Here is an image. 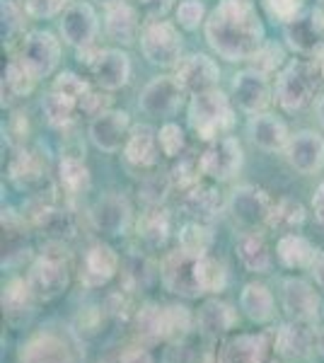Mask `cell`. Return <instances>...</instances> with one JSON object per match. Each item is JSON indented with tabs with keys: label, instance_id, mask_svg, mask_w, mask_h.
<instances>
[{
	"label": "cell",
	"instance_id": "obj_52",
	"mask_svg": "<svg viewBox=\"0 0 324 363\" xmlns=\"http://www.w3.org/2000/svg\"><path fill=\"white\" fill-rule=\"evenodd\" d=\"M107 109H109V97L102 92V87H99V90H90L80 99V114L92 116V119L99 114H104Z\"/></svg>",
	"mask_w": 324,
	"mask_h": 363
},
{
	"label": "cell",
	"instance_id": "obj_35",
	"mask_svg": "<svg viewBox=\"0 0 324 363\" xmlns=\"http://www.w3.org/2000/svg\"><path fill=\"white\" fill-rule=\"evenodd\" d=\"M240 306L252 322H269L274 318V296L264 284H247L240 296Z\"/></svg>",
	"mask_w": 324,
	"mask_h": 363
},
{
	"label": "cell",
	"instance_id": "obj_51",
	"mask_svg": "<svg viewBox=\"0 0 324 363\" xmlns=\"http://www.w3.org/2000/svg\"><path fill=\"white\" fill-rule=\"evenodd\" d=\"M22 29V10L13 0H3V37L13 42L15 34Z\"/></svg>",
	"mask_w": 324,
	"mask_h": 363
},
{
	"label": "cell",
	"instance_id": "obj_58",
	"mask_svg": "<svg viewBox=\"0 0 324 363\" xmlns=\"http://www.w3.org/2000/svg\"><path fill=\"white\" fill-rule=\"evenodd\" d=\"M317 347H320V354L324 356V327L317 332Z\"/></svg>",
	"mask_w": 324,
	"mask_h": 363
},
{
	"label": "cell",
	"instance_id": "obj_54",
	"mask_svg": "<svg viewBox=\"0 0 324 363\" xmlns=\"http://www.w3.org/2000/svg\"><path fill=\"white\" fill-rule=\"evenodd\" d=\"M119 363H155V361H152V356L143 347H128L121 351Z\"/></svg>",
	"mask_w": 324,
	"mask_h": 363
},
{
	"label": "cell",
	"instance_id": "obj_47",
	"mask_svg": "<svg viewBox=\"0 0 324 363\" xmlns=\"http://www.w3.org/2000/svg\"><path fill=\"white\" fill-rule=\"evenodd\" d=\"M51 90H56V92H63V95H68V97H73L75 102L80 104V99L87 95V92L92 90L90 83H87L85 78H80V75H75V73H61L58 78L54 80V87Z\"/></svg>",
	"mask_w": 324,
	"mask_h": 363
},
{
	"label": "cell",
	"instance_id": "obj_57",
	"mask_svg": "<svg viewBox=\"0 0 324 363\" xmlns=\"http://www.w3.org/2000/svg\"><path fill=\"white\" fill-rule=\"evenodd\" d=\"M317 116H320V124L324 128V95L320 97V102H317Z\"/></svg>",
	"mask_w": 324,
	"mask_h": 363
},
{
	"label": "cell",
	"instance_id": "obj_40",
	"mask_svg": "<svg viewBox=\"0 0 324 363\" xmlns=\"http://www.w3.org/2000/svg\"><path fill=\"white\" fill-rule=\"evenodd\" d=\"M211 245H213V233H211V228H206V223L191 220V223L181 225L179 247L184 252H189L191 257H206Z\"/></svg>",
	"mask_w": 324,
	"mask_h": 363
},
{
	"label": "cell",
	"instance_id": "obj_16",
	"mask_svg": "<svg viewBox=\"0 0 324 363\" xmlns=\"http://www.w3.org/2000/svg\"><path fill=\"white\" fill-rule=\"evenodd\" d=\"M131 119H128L126 112H119V109H107L104 114L95 116L90 121V140L95 143V148L104 150V153H116L126 145V138L131 133Z\"/></svg>",
	"mask_w": 324,
	"mask_h": 363
},
{
	"label": "cell",
	"instance_id": "obj_11",
	"mask_svg": "<svg viewBox=\"0 0 324 363\" xmlns=\"http://www.w3.org/2000/svg\"><path fill=\"white\" fill-rule=\"evenodd\" d=\"M196 259L199 257H191L189 252H184L181 247L169 252L160 264V277L164 289L186 298L201 296V289H199V281H196Z\"/></svg>",
	"mask_w": 324,
	"mask_h": 363
},
{
	"label": "cell",
	"instance_id": "obj_31",
	"mask_svg": "<svg viewBox=\"0 0 324 363\" xmlns=\"http://www.w3.org/2000/svg\"><path fill=\"white\" fill-rule=\"evenodd\" d=\"M78 112H80V104L75 102L73 97L63 95V92H56V90H51L49 95L44 97V102H41V114H44L46 124L54 128H68L78 119Z\"/></svg>",
	"mask_w": 324,
	"mask_h": 363
},
{
	"label": "cell",
	"instance_id": "obj_59",
	"mask_svg": "<svg viewBox=\"0 0 324 363\" xmlns=\"http://www.w3.org/2000/svg\"><path fill=\"white\" fill-rule=\"evenodd\" d=\"M99 5H104V8H107V5H111V3H116V0H97Z\"/></svg>",
	"mask_w": 324,
	"mask_h": 363
},
{
	"label": "cell",
	"instance_id": "obj_44",
	"mask_svg": "<svg viewBox=\"0 0 324 363\" xmlns=\"http://www.w3.org/2000/svg\"><path fill=\"white\" fill-rule=\"evenodd\" d=\"M169 189H172L169 174H150V177H145L143 184H140V199H143L148 206H160Z\"/></svg>",
	"mask_w": 324,
	"mask_h": 363
},
{
	"label": "cell",
	"instance_id": "obj_9",
	"mask_svg": "<svg viewBox=\"0 0 324 363\" xmlns=\"http://www.w3.org/2000/svg\"><path fill=\"white\" fill-rule=\"evenodd\" d=\"M271 208H274V199L259 186H240L230 199V213L235 223H240L245 230H257L259 225H267Z\"/></svg>",
	"mask_w": 324,
	"mask_h": 363
},
{
	"label": "cell",
	"instance_id": "obj_26",
	"mask_svg": "<svg viewBox=\"0 0 324 363\" xmlns=\"http://www.w3.org/2000/svg\"><path fill=\"white\" fill-rule=\"evenodd\" d=\"M308 325L310 322H303V320H296V322H288V325H284L279 332H276L274 349L288 361L305 359V356L310 354L312 344L317 342V335H312V330Z\"/></svg>",
	"mask_w": 324,
	"mask_h": 363
},
{
	"label": "cell",
	"instance_id": "obj_14",
	"mask_svg": "<svg viewBox=\"0 0 324 363\" xmlns=\"http://www.w3.org/2000/svg\"><path fill=\"white\" fill-rule=\"evenodd\" d=\"M174 78L179 80V85L184 87V92L189 95H201V92L216 90L220 83V70L213 58L206 54H191L181 58L174 66Z\"/></svg>",
	"mask_w": 324,
	"mask_h": 363
},
{
	"label": "cell",
	"instance_id": "obj_27",
	"mask_svg": "<svg viewBox=\"0 0 324 363\" xmlns=\"http://www.w3.org/2000/svg\"><path fill=\"white\" fill-rule=\"evenodd\" d=\"M220 206H223L220 191L208 184H196L181 199V211L189 218L199 220V223H211L220 213Z\"/></svg>",
	"mask_w": 324,
	"mask_h": 363
},
{
	"label": "cell",
	"instance_id": "obj_30",
	"mask_svg": "<svg viewBox=\"0 0 324 363\" xmlns=\"http://www.w3.org/2000/svg\"><path fill=\"white\" fill-rule=\"evenodd\" d=\"M276 252H279L281 264L288 269H303V267H312L317 257L315 245L310 242L308 238L298 235V233H286L284 238L276 245Z\"/></svg>",
	"mask_w": 324,
	"mask_h": 363
},
{
	"label": "cell",
	"instance_id": "obj_1",
	"mask_svg": "<svg viewBox=\"0 0 324 363\" xmlns=\"http://www.w3.org/2000/svg\"><path fill=\"white\" fill-rule=\"evenodd\" d=\"M206 39L225 61H250L264 44V22L252 0H220L206 20Z\"/></svg>",
	"mask_w": 324,
	"mask_h": 363
},
{
	"label": "cell",
	"instance_id": "obj_28",
	"mask_svg": "<svg viewBox=\"0 0 324 363\" xmlns=\"http://www.w3.org/2000/svg\"><path fill=\"white\" fill-rule=\"evenodd\" d=\"M235 252H238L240 262H242L247 272L264 274L271 269V250L259 230L240 233L238 242H235Z\"/></svg>",
	"mask_w": 324,
	"mask_h": 363
},
{
	"label": "cell",
	"instance_id": "obj_29",
	"mask_svg": "<svg viewBox=\"0 0 324 363\" xmlns=\"http://www.w3.org/2000/svg\"><path fill=\"white\" fill-rule=\"evenodd\" d=\"M196 322H199V330H201L206 337L218 339L233 330L238 318H235V310L230 308L228 303L213 298V301H206L201 306V310H199V315H196Z\"/></svg>",
	"mask_w": 324,
	"mask_h": 363
},
{
	"label": "cell",
	"instance_id": "obj_33",
	"mask_svg": "<svg viewBox=\"0 0 324 363\" xmlns=\"http://www.w3.org/2000/svg\"><path fill=\"white\" fill-rule=\"evenodd\" d=\"M8 172H10V179L17 182L20 186H32V184H37V182L44 179L46 165L39 157V153L27 150V148H20L13 155V160H10Z\"/></svg>",
	"mask_w": 324,
	"mask_h": 363
},
{
	"label": "cell",
	"instance_id": "obj_5",
	"mask_svg": "<svg viewBox=\"0 0 324 363\" xmlns=\"http://www.w3.org/2000/svg\"><path fill=\"white\" fill-rule=\"evenodd\" d=\"M140 51L152 66H177L181 61V34L172 22L150 20L140 32Z\"/></svg>",
	"mask_w": 324,
	"mask_h": 363
},
{
	"label": "cell",
	"instance_id": "obj_38",
	"mask_svg": "<svg viewBox=\"0 0 324 363\" xmlns=\"http://www.w3.org/2000/svg\"><path fill=\"white\" fill-rule=\"evenodd\" d=\"M196 281L201 294H220L228 284V272L216 257H199L196 259Z\"/></svg>",
	"mask_w": 324,
	"mask_h": 363
},
{
	"label": "cell",
	"instance_id": "obj_46",
	"mask_svg": "<svg viewBox=\"0 0 324 363\" xmlns=\"http://www.w3.org/2000/svg\"><path fill=\"white\" fill-rule=\"evenodd\" d=\"M250 61H255V68L259 70V73L271 75V73H276V70L284 66L286 54H284V49H281L279 44H264L262 49H259L257 54L250 58Z\"/></svg>",
	"mask_w": 324,
	"mask_h": 363
},
{
	"label": "cell",
	"instance_id": "obj_48",
	"mask_svg": "<svg viewBox=\"0 0 324 363\" xmlns=\"http://www.w3.org/2000/svg\"><path fill=\"white\" fill-rule=\"evenodd\" d=\"M203 17H206V8L201 0H181L177 5V22H179V27L189 29V32L201 25Z\"/></svg>",
	"mask_w": 324,
	"mask_h": 363
},
{
	"label": "cell",
	"instance_id": "obj_25",
	"mask_svg": "<svg viewBox=\"0 0 324 363\" xmlns=\"http://www.w3.org/2000/svg\"><path fill=\"white\" fill-rule=\"evenodd\" d=\"M284 306L288 315L303 322H312L320 318V296L315 289L303 279H286L284 281Z\"/></svg>",
	"mask_w": 324,
	"mask_h": 363
},
{
	"label": "cell",
	"instance_id": "obj_19",
	"mask_svg": "<svg viewBox=\"0 0 324 363\" xmlns=\"http://www.w3.org/2000/svg\"><path fill=\"white\" fill-rule=\"evenodd\" d=\"M119 272V255L107 242H95L82 257L80 269V284L85 289H99V286L109 284Z\"/></svg>",
	"mask_w": 324,
	"mask_h": 363
},
{
	"label": "cell",
	"instance_id": "obj_17",
	"mask_svg": "<svg viewBox=\"0 0 324 363\" xmlns=\"http://www.w3.org/2000/svg\"><path fill=\"white\" fill-rule=\"evenodd\" d=\"M90 220L95 230L104 235H123L131 225V203L123 194H104L95 201L90 211Z\"/></svg>",
	"mask_w": 324,
	"mask_h": 363
},
{
	"label": "cell",
	"instance_id": "obj_10",
	"mask_svg": "<svg viewBox=\"0 0 324 363\" xmlns=\"http://www.w3.org/2000/svg\"><path fill=\"white\" fill-rule=\"evenodd\" d=\"M97 32H99V20L90 3H73L63 10L61 37L68 46H73L78 51L90 49V46H95Z\"/></svg>",
	"mask_w": 324,
	"mask_h": 363
},
{
	"label": "cell",
	"instance_id": "obj_8",
	"mask_svg": "<svg viewBox=\"0 0 324 363\" xmlns=\"http://www.w3.org/2000/svg\"><path fill=\"white\" fill-rule=\"evenodd\" d=\"M184 87L174 75H157L140 90L138 107L148 116H172L184 102Z\"/></svg>",
	"mask_w": 324,
	"mask_h": 363
},
{
	"label": "cell",
	"instance_id": "obj_13",
	"mask_svg": "<svg viewBox=\"0 0 324 363\" xmlns=\"http://www.w3.org/2000/svg\"><path fill=\"white\" fill-rule=\"evenodd\" d=\"M20 363H80L78 351L63 335L39 332L20 351Z\"/></svg>",
	"mask_w": 324,
	"mask_h": 363
},
{
	"label": "cell",
	"instance_id": "obj_15",
	"mask_svg": "<svg viewBox=\"0 0 324 363\" xmlns=\"http://www.w3.org/2000/svg\"><path fill=\"white\" fill-rule=\"evenodd\" d=\"M286 39L293 51L300 56H320L324 51V15L322 10H312L308 15H298L286 25Z\"/></svg>",
	"mask_w": 324,
	"mask_h": 363
},
{
	"label": "cell",
	"instance_id": "obj_49",
	"mask_svg": "<svg viewBox=\"0 0 324 363\" xmlns=\"http://www.w3.org/2000/svg\"><path fill=\"white\" fill-rule=\"evenodd\" d=\"M264 5H267L269 15L274 17V20L288 25V22L296 20V17L300 15L305 0H264Z\"/></svg>",
	"mask_w": 324,
	"mask_h": 363
},
{
	"label": "cell",
	"instance_id": "obj_22",
	"mask_svg": "<svg viewBox=\"0 0 324 363\" xmlns=\"http://www.w3.org/2000/svg\"><path fill=\"white\" fill-rule=\"evenodd\" d=\"M271 344L264 335H238L218 351V363H267Z\"/></svg>",
	"mask_w": 324,
	"mask_h": 363
},
{
	"label": "cell",
	"instance_id": "obj_34",
	"mask_svg": "<svg viewBox=\"0 0 324 363\" xmlns=\"http://www.w3.org/2000/svg\"><path fill=\"white\" fill-rule=\"evenodd\" d=\"M135 230H138V238L143 240L150 250H160L162 245L167 242V238H169V216H167V211L152 206L148 213H143L138 218Z\"/></svg>",
	"mask_w": 324,
	"mask_h": 363
},
{
	"label": "cell",
	"instance_id": "obj_21",
	"mask_svg": "<svg viewBox=\"0 0 324 363\" xmlns=\"http://www.w3.org/2000/svg\"><path fill=\"white\" fill-rule=\"evenodd\" d=\"M247 133H250L252 143H255L257 148L267 150V153L286 150L288 140H291L284 119H279L276 114H269V112L250 116V121H247Z\"/></svg>",
	"mask_w": 324,
	"mask_h": 363
},
{
	"label": "cell",
	"instance_id": "obj_50",
	"mask_svg": "<svg viewBox=\"0 0 324 363\" xmlns=\"http://www.w3.org/2000/svg\"><path fill=\"white\" fill-rule=\"evenodd\" d=\"M68 5L73 3L70 0H25V10L32 17H54Z\"/></svg>",
	"mask_w": 324,
	"mask_h": 363
},
{
	"label": "cell",
	"instance_id": "obj_36",
	"mask_svg": "<svg viewBox=\"0 0 324 363\" xmlns=\"http://www.w3.org/2000/svg\"><path fill=\"white\" fill-rule=\"evenodd\" d=\"M305 223V208L303 203L296 201V199H279L274 201V208H271L269 216V228L279 233H296L300 225Z\"/></svg>",
	"mask_w": 324,
	"mask_h": 363
},
{
	"label": "cell",
	"instance_id": "obj_37",
	"mask_svg": "<svg viewBox=\"0 0 324 363\" xmlns=\"http://www.w3.org/2000/svg\"><path fill=\"white\" fill-rule=\"evenodd\" d=\"M32 291L27 286V279H10L8 284L3 286V310L10 320L25 318L32 308Z\"/></svg>",
	"mask_w": 324,
	"mask_h": 363
},
{
	"label": "cell",
	"instance_id": "obj_6",
	"mask_svg": "<svg viewBox=\"0 0 324 363\" xmlns=\"http://www.w3.org/2000/svg\"><path fill=\"white\" fill-rule=\"evenodd\" d=\"M17 61L25 66L34 78H46L51 75L61 61V42L51 32L37 29L22 37L20 49H17Z\"/></svg>",
	"mask_w": 324,
	"mask_h": 363
},
{
	"label": "cell",
	"instance_id": "obj_32",
	"mask_svg": "<svg viewBox=\"0 0 324 363\" xmlns=\"http://www.w3.org/2000/svg\"><path fill=\"white\" fill-rule=\"evenodd\" d=\"M58 182L68 196H80L90 189V169L78 155H63L58 162Z\"/></svg>",
	"mask_w": 324,
	"mask_h": 363
},
{
	"label": "cell",
	"instance_id": "obj_55",
	"mask_svg": "<svg viewBox=\"0 0 324 363\" xmlns=\"http://www.w3.org/2000/svg\"><path fill=\"white\" fill-rule=\"evenodd\" d=\"M312 277H315L317 284L324 289V252H317V257H315V262H312Z\"/></svg>",
	"mask_w": 324,
	"mask_h": 363
},
{
	"label": "cell",
	"instance_id": "obj_39",
	"mask_svg": "<svg viewBox=\"0 0 324 363\" xmlns=\"http://www.w3.org/2000/svg\"><path fill=\"white\" fill-rule=\"evenodd\" d=\"M135 337L145 344H155L162 337V308L155 303H145L135 313Z\"/></svg>",
	"mask_w": 324,
	"mask_h": 363
},
{
	"label": "cell",
	"instance_id": "obj_12",
	"mask_svg": "<svg viewBox=\"0 0 324 363\" xmlns=\"http://www.w3.org/2000/svg\"><path fill=\"white\" fill-rule=\"evenodd\" d=\"M267 78L269 75L259 73L257 68L240 70V73L235 75L233 97H235V104H238L245 114L255 116V114L267 112V107L271 104V97H274Z\"/></svg>",
	"mask_w": 324,
	"mask_h": 363
},
{
	"label": "cell",
	"instance_id": "obj_20",
	"mask_svg": "<svg viewBox=\"0 0 324 363\" xmlns=\"http://www.w3.org/2000/svg\"><path fill=\"white\" fill-rule=\"evenodd\" d=\"M90 70L104 92H114L121 90L131 78V61L121 49H99Z\"/></svg>",
	"mask_w": 324,
	"mask_h": 363
},
{
	"label": "cell",
	"instance_id": "obj_56",
	"mask_svg": "<svg viewBox=\"0 0 324 363\" xmlns=\"http://www.w3.org/2000/svg\"><path fill=\"white\" fill-rule=\"evenodd\" d=\"M312 206H315V216L317 220L324 225V182L320 184V189L315 191V199H312Z\"/></svg>",
	"mask_w": 324,
	"mask_h": 363
},
{
	"label": "cell",
	"instance_id": "obj_4",
	"mask_svg": "<svg viewBox=\"0 0 324 363\" xmlns=\"http://www.w3.org/2000/svg\"><path fill=\"white\" fill-rule=\"evenodd\" d=\"M317 92V75L312 66L303 61H293L281 70L274 85V99L288 114H296L312 102Z\"/></svg>",
	"mask_w": 324,
	"mask_h": 363
},
{
	"label": "cell",
	"instance_id": "obj_45",
	"mask_svg": "<svg viewBox=\"0 0 324 363\" xmlns=\"http://www.w3.org/2000/svg\"><path fill=\"white\" fill-rule=\"evenodd\" d=\"M157 140H160V150L167 157H179L186 148V136L179 126L167 121L160 131H157Z\"/></svg>",
	"mask_w": 324,
	"mask_h": 363
},
{
	"label": "cell",
	"instance_id": "obj_60",
	"mask_svg": "<svg viewBox=\"0 0 324 363\" xmlns=\"http://www.w3.org/2000/svg\"><path fill=\"white\" fill-rule=\"evenodd\" d=\"M320 70H322V78H324V58H322V68Z\"/></svg>",
	"mask_w": 324,
	"mask_h": 363
},
{
	"label": "cell",
	"instance_id": "obj_41",
	"mask_svg": "<svg viewBox=\"0 0 324 363\" xmlns=\"http://www.w3.org/2000/svg\"><path fill=\"white\" fill-rule=\"evenodd\" d=\"M34 83H37V78H34L29 70L22 66L17 58L8 63V68H5V75H3V97L8 95V99L13 97H25L32 92Z\"/></svg>",
	"mask_w": 324,
	"mask_h": 363
},
{
	"label": "cell",
	"instance_id": "obj_43",
	"mask_svg": "<svg viewBox=\"0 0 324 363\" xmlns=\"http://www.w3.org/2000/svg\"><path fill=\"white\" fill-rule=\"evenodd\" d=\"M201 165H199V160H179V165H177L172 172H169V179H172V186L174 189H179L181 194H186L189 189H194L196 184H201L199 177H201Z\"/></svg>",
	"mask_w": 324,
	"mask_h": 363
},
{
	"label": "cell",
	"instance_id": "obj_2",
	"mask_svg": "<svg viewBox=\"0 0 324 363\" xmlns=\"http://www.w3.org/2000/svg\"><path fill=\"white\" fill-rule=\"evenodd\" d=\"M70 284V267L68 255L61 242L51 245L44 255L29 267L27 286L37 301H56L58 296L66 294Z\"/></svg>",
	"mask_w": 324,
	"mask_h": 363
},
{
	"label": "cell",
	"instance_id": "obj_53",
	"mask_svg": "<svg viewBox=\"0 0 324 363\" xmlns=\"http://www.w3.org/2000/svg\"><path fill=\"white\" fill-rule=\"evenodd\" d=\"M135 5H138L150 20H157V17L167 15V10L174 5V0H135Z\"/></svg>",
	"mask_w": 324,
	"mask_h": 363
},
{
	"label": "cell",
	"instance_id": "obj_3",
	"mask_svg": "<svg viewBox=\"0 0 324 363\" xmlns=\"http://www.w3.org/2000/svg\"><path fill=\"white\" fill-rule=\"evenodd\" d=\"M235 124V112L230 99L220 90H208L201 95H191L189 102V126L203 140L223 138Z\"/></svg>",
	"mask_w": 324,
	"mask_h": 363
},
{
	"label": "cell",
	"instance_id": "obj_24",
	"mask_svg": "<svg viewBox=\"0 0 324 363\" xmlns=\"http://www.w3.org/2000/svg\"><path fill=\"white\" fill-rule=\"evenodd\" d=\"M104 10H107L104 13V29H107L109 39H114V42L128 46L143 32L138 20V10L128 0H116V3L107 5Z\"/></svg>",
	"mask_w": 324,
	"mask_h": 363
},
{
	"label": "cell",
	"instance_id": "obj_7",
	"mask_svg": "<svg viewBox=\"0 0 324 363\" xmlns=\"http://www.w3.org/2000/svg\"><path fill=\"white\" fill-rule=\"evenodd\" d=\"M199 165H201V172L211 179H233L242 167V145L233 136L211 140V145L199 157Z\"/></svg>",
	"mask_w": 324,
	"mask_h": 363
},
{
	"label": "cell",
	"instance_id": "obj_23",
	"mask_svg": "<svg viewBox=\"0 0 324 363\" xmlns=\"http://www.w3.org/2000/svg\"><path fill=\"white\" fill-rule=\"evenodd\" d=\"M123 157L131 162L133 167L150 169L157 165L160 157V140H157V131L148 124H138L131 128L123 145Z\"/></svg>",
	"mask_w": 324,
	"mask_h": 363
},
{
	"label": "cell",
	"instance_id": "obj_18",
	"mask_svg": "<svg viewBox=\"0 0 324 363\" xmlns=\"http://www.w3.org/2000/svg\"><path fill=\"white\" fill-rule=\"evenodd\" d=\"M286 160L300 174H317L324 167V138L315 131H300L286 145Z\"/></svg>",
	"mask_w": 324,
	"mask_h": 363
},
{
	"label": "cell",
	"instance_id": "obj_42",
	"mask_svg": "<svg viewBox=\"0 0 324 363\" xmlns=\"http://www.w3.org/2000/svg\"><path fill=\"white\" fill-rule=\"evenodd\" d=\"M191 330V313L184 306H164L162 308V337L167 342H179Z\"/></svg>",
	"mask_w": 324,
	"mask_h": 363
}]
</instances>
